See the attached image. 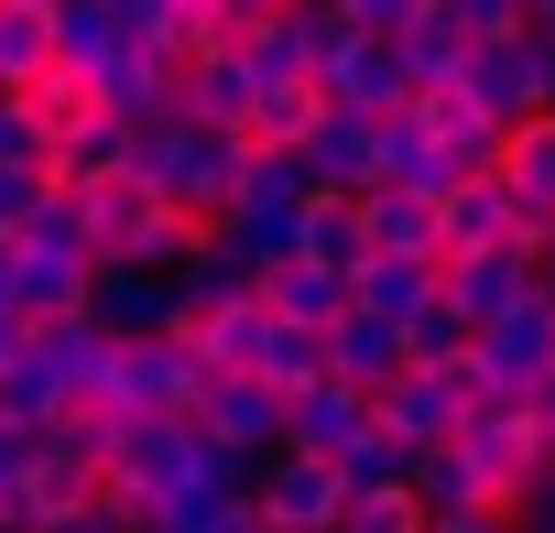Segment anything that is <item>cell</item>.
Listing matches in <instances>:
<instances>
[{
    "label": "cell",
    "instance_id": "40",
    "mask_svg": "<svg viewBox=\"0 0 555 533\" xmlns=\"http://www.w3.org/2000/svg\"><path fill=\"white\" fill-rule=\"evenodd\" d=\"M34 446H44V435L0 425V533H12V500H23V479H34Z\"/></svg>",
    "mask_w": 555,
    "mask_h": 533
},
{
    "label": "cell",
    "instance_id": "7",
    "mask_svg": "<svg viewBox=\"0 0 555 533\" xmlns=\"http://www.w3.org/2000/svg\"><path fill=\"white\" fill-rule=\"evenodd\" d=\"M338 457H295V446H272L261 468H250V511L272 522V533H338Z\"/></svg>",
    "mask_w": 555,
    "mask_h": 533
},
{
    "label": "cell",
    "instance_id": "38",
    "mask_svg": "<svg viewBox=\"0 0 555 533\" xmlns=\"http://www.w3.org/2000/svg\"><path fill=\"white\" fill-rule=\"evenodd\" d=\"M55 196V174L44 164H0V239H23V218Z\"/></svg>",
    "mask_w": 555,
    "mask_h": 533
},
{
    "label": "cell",
    "instance_id": "1",
    "mask_svg": "<svg viewBox=\"0 0 555 533\" xmlns=\"http://www.w3.org/2000/svg\"><path fill=\"white\" fill-rule=\"evenodd\" d=\"M131 174H142L175 218L218 229L229 174H240V142H229V131H196V120H153V131H131Z\"/></svg>",
    "mask_w": 555,
    "mask_h": 533
},
{
    "label": "cell",
    "instance_id": "20",
    "mask_svg": "<svg viewBox=\"0 0 555 533\" xmlns=\"http://www.w3.org/2000/svg\"><path fill=\"white\" fill-rule=\"evenodd\" d=\"M175 338H185L207 370H250V360H261V338H272V316H261V295H218V306H196Z\"/></svg>",
    "mask_w": 555,
    "mask_h": 533
},
{
    "label": "cell",
    "instance_id": "18",
    "mask_svg": "<svg viewBox=\"0 0 555 533\" xmlns=\"http://www.w3.org/2000/svg\"><path fill=\"white\" fill-rule=\"evenodd\" d=\"M360 435H371V392H349V381H306L284 403V446L295 457H349Z\"/></svg>",
    "mask_w": 555,
    "mask_h": 533
},
{
    "label": "cell",
    "instance_id": "36",
    "mask_svg": "<svg viewBox=\"0 0 555 533\" xmlns=\"http://www.w3.org/2000/svg\"><path fill=\"white\" fill-rule=\"evenodd\" d=\"M338 533H425V500L414 490H360V500H338Z\"/></svg>",
    "mask_w": 555,
    "mask_h": 533
},
{
    "label": "cell",
    "instance_id": "28",
    "mask_svg": "<svg viewBox=\"0 0 555 533\" xmlns=\"http://www.w3.org/2000/svg\"><path fill=\"white\" fill-rule=\"evenodd\" d=\"M55 66V0H0V99Z\"/></svg>",
    "mask_w": 555,
    "mask_h": 533
},
{
    "label": "cell",
    "instance_id": "32",
    "mask_svg": "<svg viewBox=\"0 0 555 533\" xmlns=\"http://www.w3.org/2000/svg\"><path fill=\"white\" fill-rule=\"evenodd\" d=\"M250 381H272V392H306V381H327V327H284L272 316V338H261V360H250Z\"/></svg>",
    "mask_w": 555,
    "mask_h": 533
},
{
    "label": "cell",
    "instance_id": "9",
    "mask_svg": "<svg viewBox=\"0 0 555 533\" xmlns=\"http://www.w3.org/2000/svg\"><path fill=\"white\" fill-rule=\"evenodd\" d=\"M490 185L512 196V229H522V239H544V229H555V109H533V120H512V131H501Z\"/></svg>",
    "mask_w": 555,
    "mask_h": 533
},
{
    "label": "cell",
    "instance_id": "33",
    "mask_svg": "<svg viewBox=\"0 0 555 533\" xmlns=\"http://www.w3.org/2000/svg\"><path fill=\"white\" fill-rule=\"evenodd\" d=\"M12 250H34V261H77V273H99V250H88V218H77V196L55 185L34 218H23V239Z\"/></svg>",
    "mask_w": 555,
    "mask_h": 533
},
{
    "label": "cell",
    "instance_id": "5",
    "mask_svg": "<svg viewBox=\"0 0 555 533\" xmlns=\"http://www.w3.org/2000/svg\"><path fill=\"white\" fill-rule=\"evenodd\" d=\"M196 392H207V360L185 338H120L109 349V403L120 414H196Z\"/></svg>",
    "mask_w": 555,
    "mask_h": 533
},
{
    "label": "cell",
    "instance_id": "3",
    "mask_svg": "<svg viewBox=\"0 0 555 533\" xmlns=\"http://www.w3.org/2000/svg\"><path fill=\"white\" fill-rule=\"evenodd\" d=\"M218 457H240V468H261L272 446H284V392L272 381H250V370H207V392H196V414H185Z\"/></svg>",
    "mask_w": 555,
    "mask_h": 533
},
{
    "label": "cell",
    "instance_id": "25",
    "mask_svg": "<svg viewBox=\"0 0 555 533\" xmlns=\"http://www.w3.org/2000/svg\"><path fill=\"white\" fill-rule=\"evenodd\" d=\"M392 370H403V327H382V316H360V306H349V316L327 327V381H349V392H382Z\"/></svg>",
    "mask_w": 555,
    "mask_h": 533
},
{
    "label": "cell",
    "instance_id": "15",
    "mask_svg": "<svg viewBox=\"0 0 555 533\" xmlns=\"http://www.w3.org/2000/svg\"><path fill=\"white\" fill-rule=\"evenodd\" d=\"M295 164H306L317 196H360L371 164H382V120H371V109H327V120L295 142Z\"/></svg>",
    "mask_w": 555,
    "mask_h": 533
},
{
    "label": "cell",
    "instance_id": "8",
    "mask_svg": "<svg viewBox=\"0 0 555 533\" xmlns=\"http://www.w3.org/2000/svg\"><path fill=\"white\" fill-rule=\"evenodd\" d=\"M327 44H338V23H327V0H295V12H272V23H250V34H240V66H250V99H261V88H306V77L327 66Z\"/></svg>",
    "mask_w": 555,
    "mask_h": 533
},
{
    "label": "cell",
    "instance_id": "48",
    "mask_svg": "<svg viewBox=\"0 0 555 533\" xmlns=\"http://www.w3.org/2000/svg\"><path fill=\"white\" fill-rule=\"evenodd\" d=\"M12 273H23V250H12V239H0V306H12Z\"/></svg>",
    "mask_w": 555,
    "mask_h": 533
},
{
    "label": "cell",
    "instance_id": "42",
    "mask_svg": "<svg viewBox=\"0 0 555 533\" xmlns=\"http://www.w3.org/2000/svg\"><path fill=\"white\" fill-rule=\"evenodd\" d=\"M512 533H555V479H533V490L512 500Z\"/></svg>",
    "mask_w": 555,
    "mask_h": 533
},
{
    "label": "cell",
    "instance_id": "26",
    "mask_svg": "<svg viewBox=\"0 0 555 533\" xmlns=\"http://www.w3.org/2000/svg\"><path fill=\"white\" fill-rule=\"evenodd\" d=\"M250 295H261V316H284V327H338V316H349V284L317 273V261H272Z\"/></svg>",
    "mask_w": 555,
    "mask_h": 533
},
{
    "label": "cell",
    "instance_id": "17",
    "mask_svg": "<svg viewBox=\"0 0 555 533\" xmlns=\"http://www.w3.org/2000/svg\"><path fill=\"white\" fill-rule=\"evenodd\" d=\"M23 360L55 370L66 403H99V392H109V338H99L88 316H34V327H23Z\"/></svg>",
    "mask_w": 555,
    "mask_h": 533
},
{
    "label": "cell",
    "instance_id": "39",
    "mask_svg": "<svg viewBox=\"0 0 555 533\" xmlns=\"http://www.w3.org/2000/svg\"><path fill=\"white\" fill-rule=\"evenodd\" d=\"M414 12H425V0H327V23H338V34H382V44H392Z\"/></svg>",
    "mask_w": 555,
    "mask_h": 533
},
{
    "label": "cell",
    "instance_id": "14",
    "mask_svg": "<svg viewBox=\"0 0 555 533\" xmlns=\"http://www.w3.org/2000/svg\"><path fill=\"white\" fill-rule=\"evenodd\" d=\"M403 109H414V131H425V142L447 153V174H457V185L501 164V120H490V109H479L468 88H425V99H403Z\"/></svg>",
    "mask_w": 555,
    "mask_h": 533
},
{
    "label": "cell",
    "instance_id": "2",
    "mask_svg": "<svg viewBox=\"0 0 555 533\" xmlns=\"http://www.w3.org/2000/svg\"><path fill=\"white\" fill-rule=\"evenodd\" d=\"M457 88L512 131V120H533V109H555V44L544 34H501V44H468L457 55Z\"/></svg>",
    "mask_w": 555,
    "mask_h": 533
},
{
    "label": "cell",
    "instance_id": "45",
    "mask_svg": "<svg viewBox=\"0 0 555 533\" xmlns=\"http://www.w3.org/2000/svg\"><path fill=\"white\" fill-rule=\"evenodd\" d=\"M533 295H544V306H555V229H544V239H533Z\"/></svg>",
    "mask_w": 555,
    "mask_h": 533
},
{
    "label": "cell",
    "instance_id": "27",
    "mask_svg": "<svg viewBox=\"0 0 555 533\" xmlns=\"http://www.w3.org/2000/svg\"><path fill=\"white\" fill-rule=\"evenodd\" d=\"M457 55H468V44H457V23H447L436 0H425V12H414V23L392 34V66H403V99H425V88H457Z\"/></svg>",
    "mask_w": 555,
    "mask_h": 533
},
{
    "label": "cell",
    "instance_id": "41",
    "mask_svg": "<svg viewBox=\"0 0 555 533\" xmlns=\"http://www.w3.org/2000/svg\"><path fill=\"white\" fill-rule=\"evenodd\" d=\"M272 12H295V0H218L207 34H229V44H240V34H250V23H272Z\"/></svg>",
    "mask_w": 555,
    "mask_h": 533
},
{
    "label": "cell",
    "instance_id": "23",
    "mask_svg": "<svg viewBox=\"0 0 555 533\" xmlns=\"http://www.w3.org/2000/svg\"><path fill=\"white\" fill-rule=\"evenodd\" d=\"M295 261H317V273L360 284V261H371V239H360V196H306V218H295Z\"/></svg>",
    "mask_w": 555,
    "mask_h": 533
},
{
    "label": "cell",
    "instance_id": "31",
    "mask_svg": "<svg viewBox=\"0 0 555 533\" xmlns=\"http://www.w3.org/2000/svg\"><path fill=\"white\" fill-rule=\"evenodd\" d=\"M120 44H131V34H120V12H109V0H55V66L99 77Z\"/></svg>",
    "mask_w": 555,
    "mask_h": 533
},
{
    "label": "cell",
    "instance_id": "35",
    "mask_svg": "<svg viewBox=\"0 0 555 533\" xmlns=\"http://www.w3.org/2000/svg\"><path fill=\"white\" fill-rule=\"evenodd\" d=\"M338 490H349V500H360V490H414V446H392V435L371 425V435L338 457Z\"/></svg>",
    "mask_w": 555,
    "mask_h": 533
},
{
    "label": "cell",
    "instance_id": "16",
    "mask_svg": "<svg viewBox=\"0 0 555 533\" xmlns=\"http://www.w3.org/2000/svg\"><path fill=\"white\" fill-rule=\"evenodd\" d=\"M468 327H490V316H512L522 295H533V239H501V250H468V261H447V284H436Z\"/></svg>",
    "mask_w": 555,
    "mask_h": 533
},
{
    "label": "cell",
    "instance_id": "24",
    "mask_svg": "<svg viewBox=\"0 0 555 533\" xmlns=\"http://www.w3.org/2000/svg\"><path fill=\"white\" fill-rule=\"evenodd\" d=\"M360 239H371V250H392V261H436V196L360 185Z\"/></svg>",
    "mask_w": 555,
    "mask_h": 533
},
{
    "label": "cell",
    "instance_id": "22",
    "mask_svg": "<svg viewBox=\"0 0 555 533\" xmlns=\"http://www.w3.org/2000/svg\"><path fill=\"white\" fill-rule=\"evenodd\" d=\"M12 99H23V120L44 131V164H55L88 120H109V109H99V77H77V66H44V77H34V88H12Z\"/></svg>",
    "mask_w": 555,
    "mask_h": 533
},
{
    "label": "cell",
    "instance_id": "21",
    "mask_svg": "<svg viewBox=\"0 0 555 533\" xmlns=\"http://www.w3.org/2000/svg\"><path fill=\"white\" fill-rule=\"evenodd\" d=\"M436 284H447V261H392V250H371L360 284H349V306L382 316V327H414V316L436 306Z\"/></svg>",
    "mask_w": 555,
    "mask_h": 533
},
{
    "label": "cell",
    "instance_id": "11",
    "mask_svg": "<svg viewBox=\"0 0 555 533\" xmlns=\"http://www.w3.org/2000/svg\"><path fill=\"white\" fill-rule=\"evenodd\" d=\"M175 109H185L196 131H229V142H240V120H250V66H240L229 34H207V44L175 66Z\"/></svg>",
    "mask_w": 555,
    "mask_h": 533
},
{
    "label": "cell",
    "instance_id": "4",
    "mask_svg": "<svg viewBox=\"0 0 555 533\" xmlns=\"http://www.w3.org/2000/svg\"><path fill=\"white\" fill-rule=\"evenodd\" d=\"M447 457L490 490V511H512V500L544 479V468H533V425H522L512 403H468V414H457V435H447Z\"/></svg>",
    "mask_w": 555,
    "mask_h": 533
},
{
    "label": "cell",
    "instance_id": "49",
    "mask_svg": "<svg viewBox=\"0 0 555 533\" xmlns=\"http://www.w3.org/2000/svg\"><path fill=\"white\" fill-rule=\"evenodd\" d=\"M175 12H196V23H207V12H218V0H175Z\"/></svg>",
    "mask_w": 555,
    "mask_h": 533
},
{
    "label": "cell",
    "instance_id": "44",
    "mask_svg": "<svg viewBox=\"0 0 555 533\" xmlns=\"http://www.w3.org/2000/svg\"><path fill=\"white\" fill-rule=\"evenodd\" d=\"M425 533H512V511H447V522H425Z\"/></svg>",
    "mask_w": 555,
    "mask_h": 533
},
{
    "label": "cell",
    "instance_id": "30",
    "mask_svg": "<svg viewBox=\"0 0 555 533\" xmlns=\"http://www.w3.org/2000/svg\"><path fill=\"white\" fill-rule=\"evenodd\" d=\"M317 120H327L317 77H306V88H261V99H250V120H240V142H250V153H295Z\"/></svg>",
    "mask_w": 555,
    "mask_h": 533
},
{
    "label": "cell",
    "instance_id": "47",
    "mask_svg": "<svg viewBox=\"0 0 555 533\" xmlns=\"http://www.w3.org/2000/svg\"><path fill=\"white\" fill-rule=\"evenodd\" d=\"M522 34H544V44H555V0H522Z\"/></svg>",
    "mask_w": 555,
    "mask_h": 533
},
{
    "label": "cell",
    "instance_id": "37",
    "mask_svg": "<svg viewBox=\"0 0 555 533\" xmlns=\"http://www.w3.org/2000/svg\"><path fill=\"white\" fill-rule=\"evenodd\" d=\"M436 12L457 23V44H501V34H522V0H436Z\"/></svg>",
    "mask_w": 555,
    "mask_h": 533
},
{
    "label": "cell",
    "instance_id": "13",
    "mask_svg": "<svg viewBox=\"0 0 555 533\" xmlns=\"http://www.w3.org/2000/svg\"><path fill=\"white\" fill-rule=\"evenodd\" d=\"M317 99H327V109H371V120H392V109H403V66H392V44H382V34H338L327 66H317Z\"/></svg>",
    "mask_w": 555,
    "mask_h": 533
},
{
    "label": "cell",
    "instance_id": "34",
    "mask_svg": "<svg viewBox=\"0 0 555 533\" xmlns=\"http://www.w3.org/2000/svg\"><path fill=\"white\" fill-rule=\"evenodd\" d=\"M0 425H23V435L66 425V381H55V370H34V360H12V370H0Z\"/></svg>",
    "mask_w": 555,
    "mask_h": 533
},
{
    "label": "cell",
    "instance_id": "43",
    "mask_svg": "<svg viewBox=\"0 0 555 533\" xmlns=\"http://www.w3.org/2000/svg\"><path fill=\"white\" fill-rule=\"evenodd\" d=\"M55 533H142V522H131L120 500H88V511H77V522H55Z\"/></svg>",
    "mask_w": 555,
    "mask_h": 533
},
{
    "label": "cell",
    "instance_id": "6",
    "mask_svg": "<svg viewBox=\"0 0 555 533\" xmlns=\"http://www.w3.org/2000/svg\"><path fill=\"white\" fill-rule=\"evenodd\" d=\"M457 414H468V360H447V370H392L382 392H371V425L392 435V446H447L457 435Z\"/></svg>",
    "mask_w": 555,
    "mask_h": 533
},
{
    "label": "cell",
    "instance_id": "12",
    "mask_svg": "<svg viewBox=\"0 0 555 533\" xmlns=\"http://www.w3.org/2000/svg\"><path fill=\"white\" fill-rule=\"evenodd\" d=\"M66 196H77V218H88V250H99V261H131V250L153 239V218H164V196H153L131 164H120V174H88V185H66Z\"/></svg>",
    "mask_w": 555,
    "mask_h": 533
},
{
    "label": "cell",
    "instance_id": "46",
    "mask_svg": "<svg viewBox=\"0 0 555 533\" xmlns=\"http://www.w3.org/2000/svg\"><path fill=\"white\" fill-rule=\"evenodd\" d=\"M12 360H23V316H12V306H0V370H12Z\"/></svg>",
    "mask_w": 555,
    "mask_h": 533
},
{
    "label": "cell",
    "instance_id": "10",
    "mask_svg": "<svg viewBox=\"0 0 555 533\" xmlns=\"http://www.w3.org/2000/svg\"><path fill=\"white\" fill-rule=\"evenodd\" d=\"M77 316H88L109 349H120V338H175V284H164V273H131V261H99Z\"/></svg>",
    "mask_w": 555,
    "mask_h": 533
},
{
    "label": "cell",
    "instance_id": "29",
    "mask_svg": "<svg viewBox=\"0 0 555 533\" xmlns=\"http://www.w3.org/2000/svg\"><path fill=\"white\" fill-rule=\"evenodd\" d=\"M371 185H403V196H447L457 174H447V153L414 131V109H392V120H382V164H371Z\"/></svg>",
    "mask_w": 555,
    "mask_h": 533
},
{
    "label": "cell",
    "instance_id": "19",
    "mask_svg": "<svg viewBox=\"0 0 555 533\" xmlns=\"http://www.w3.org/2000/svg\"><path fill=\"white\" fill-rule=\"evenodd\" d=\"M501 239H522V229H512V196L490 174H468V185L436 196V261H468V250H501Z\"/></svg>",
    "mask_w": 555,
    "mask_h": 533
}]
</instances>
